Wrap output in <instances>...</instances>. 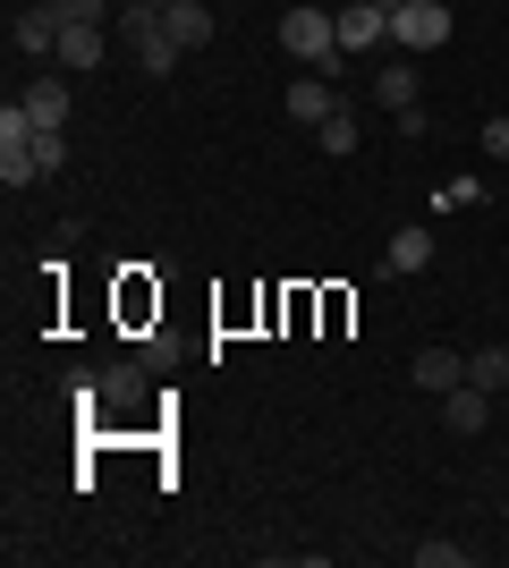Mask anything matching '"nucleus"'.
<instances>
[{
	"mask_svg": "<svg viewBox=\"0 0 509 568\" xmlns=\"http://www.w3.org/2000/svg\"><path fill=\"white\" fill-rule=\"evenodd\" d=\"M281 51H289L297 69L348 77V51H339V18H332V9H315V0H289V18H281Z\"/></svg>",
	"mask_w": 509,
	"mask_h": 568,
	"instance_id": "obj_1",
	"label": "nucleus"
},
{
	"mask_svg": "<svg viewBox=\"0 0 509 568\" xmlns=\"http://www.w3.org/2000/svg\"><path fill=\"white\" fill-rule=\"evenodd\" d=\"M34 144H43V128H34L26 102L9 94L0 102V179H9V187H34V179H43V153H34Z\"/></svg>",
	"mask_w": 509,
	"mask_h": 568,
	"instance_id": "obj_2",
	"label": "nucleus"
},
{
	"mask_svg": "<svg viewBox=\"0 0 509 568\" xmlns=\"http://www.w3.org/2000/svg\"><path fill=\"white\" fill-rule=\"evenodd\" d=\"M450 34H459V18H450V0H399V9H390V43L408 51V60L441 51Z\"/></svg>",
	"mask_w": 509,
	"mask_h": 568,
	"instance_id": "obj_3",
	"label": "nucleus"
},
{
	"mask_svg": "<svg viewBox=\"0 0 509 568\" xmlns=\"http://www.w3.org/2000/svg\"><path fill=\"white\" fill-rule=\"evenodd\" d=\"M332 18H339V51H348V60H365L374 43H390V9L383 0H348V9H332Z\"/></svg>",
	"mask_w": 509,
	"mask_h": 568,
	"instance_id": "obj_4",
	"label": "nucleus"
},
{
	"mask_svg": "<svg viewBox=\"0 0 509 568\" xmlns=\"http://www.w3.org/2000/svg\"><path fill=\"white\" fill-rule=\"evenodd\" d=\"M332 111H339V77H323V69L289 77V128H323Z\"/></svg>",
	"mask_w": 509,
	"mask_h": 568,
	"instance_id": "obj_5",
	"label": "nucleus"
},
{
	"mask_svg": "<svg viewBox=\"0 0 509 568\" xmlns=\"http://www.w3.org/2000/svg\"><path fill=\"white\" fill-rule=\"evenodd\" d=\"M162 34L179 51H204L213 43V0H162Z\"/></svg>",
	"mask_w": 509,
	"mask_h": 568,
	"instance_id": "obj_6",
	"label": "nucleus"
},
{
	"mask_svg": "<svg viewBox=\"0 0 509 568\" xmlns=\"http://www.w3.org/2000/svg\"><path fill=\"white\" fill-rule=\"evenodd\" d=\"M9 43H18L26 60H43V51H60V9H51V0L18 9V18H9Z\"/></svg>",
	"mask_w": 509,
	"mask_h": 568,
	"instance_id": "obj_7",
	"label": "nucleus"
},
{
	"mask_svg": "<svg viewBox=\"0 0 509 568\" xmlns=\"http://www.w3.org/2000/svg\"><path fill=\"white\" fill-rule=\"evenodd\" d=\"M18 102H26V119H34V128H69V77H26Z\"/></svg>",
	"mask_w": 509,
	"mask_h": 568,
	"instance_id": "obj_8",
	"label": "nucleus"
},
{
	"mask_svg": "<svg viewBox=\"0 0 509 568\" xmlns=\"http://www.w3.org/2000/svg\"><path fill=\"white\" fill-rule=\"evenodd\" d=\"M441 425L450 433H485V416H492V390H476V382H459V390H441Z\"/></svg>",
	"mask_w": 509,
	"mask_h": 568,
	"instance_id": "obj_9",
	"label": "nucleus"
},
{
	"mask_svg": "<svg viewBox=\"0 0 509 568\" xmlns=\"http://www.w3.org/2000/svg\"><path fill=\"white\" fill-rule=\"evenodd\" d=\"M459 382H467V356L459 348H425V356H416V390H425V399L459 390Z\"/></svg>",
	"mask_w": 509,
	"mask_h": 568,
	"instance_id": "obj_10",
	"label": "nucleus"
},
{
	"mask_svg": "<svg viewBox=\"0 0 509 568\" xmlns=\"http://www.w3.org/2000/svg\"><path fill=\"white\" fill-rule=\"evenodd\" d=\"M60 69H102V26H60Z\"/></svg>",
	"mask_w": 509,
	"mask_h": 568,
	"instance_id": "obj_11",
	"label": "nucleus"
},
{
	"mask_svg": "<svg viewBox=\"0 0 509 568\" xmlns=\"http://www.w3.org/2000/svg\"><path fill=\"white\" fill-rule=\"evenodd\" d=\"M467 382H476V390H492V399L509 390V348H501V339H492V348H467Z\"/></svg>",
	"mask_w": 509,
	"mask_h": 568,
	"instance_id": "obj_12",
	"label": "nucleus"
},
{
	"mask_svg": "<svg viewBox=\"0 0 509 568\" xmlns=\"http://www.w3.org/2000/svg\"><path fill=\"white\" fill-rule=\"evenodd\" d=\"M94 382H102V407H145V365H111Z\"/></svg>",
	"mask_w": 509,
	"mask_h": 568,
	"instance_id": "obj_13",
	"label": "nucleus"
},
{
	"mask_svg": "<svg viewBox=\"0 0 509 568\" xmlns=\"http://www.w3.org/2000/svg\"><path fill=\"white\" fill-rule=\"evenodd\" d=\"M315 144H323V153H332V162H348V153H357V111L339 102V111H332V119H323V128H315Z\"/></svg>",
	"mask_w": 509,
	"mask_h": 568,
	"instance_id": "obj_14",
	"label": "nucleus"
},
{
	"mask_svg": "<svg viewBox=\"0 0 509 568\" xmlns=\"http://www.w3.org/2000/svg\"><path fill=\"white\" fill-rule=\"evenodd\" d=\"M374 102L383 111H416V69H374Z\"/></svg>",
	"mask_w": 509,
	"mask_h": 568,
	"instance_id": "obj_15",
	"label": "nucleus"
},
{
	"mask_svg": "<svg viewBox=\"0 0 509 568\" xmlns=\"http://www.w3.org/2000/svg\"><path fill=\"white\" fill-rule=\"evenodd\" d=\"M390 272H434V237L399 230V237H390Z\"/></svg>",
	"mask_w": 509,
	"mask_h": 568,
	"instance_id": "obj_16",
	"label": "nucleus"
},
{
	"mask_svg": "<svg viewBox=\"0 0 509 568\" xmlns=\"http://www.w3.org/2000/svg\"><path fill=\"white\" fill-rule=\"evenodd\" d=\"M162 34V0H120V43H145Z\"/></svg>",
	"mask_w": 509,
	"mask_h": 568,
	"instance_id": "obj_17",
	"label": "nucleus"
},
{
	"mask_svg": "<svg viewBox=\"0 0 509 568\" xmlns=\"http://www.w3.org/2000/svg\"><path fill=\"white\" fill-rule=\"evenodd\" d=\"M136 60H145L153 77H170V69H179V60H187V51L170 43V34H145V43H136Z\"/></svg>",
	"mask_w": 509,
	"mask_h": 568,
	"instance_id": "obj_18",
	"label": "nucleus"
},
{
	"mask_svg": "<svg viewBox=\"0 0 509 568\" xmlns=\"http://www.w3.org/2000/svg\"><path fill=\"white\" fill-rule=\"evenodd\" d=\"M416 568H467V544H441V535H425V544H416Z\"/></svg>",
	"mask_w": 509,
	"mask_h": 568,
	"instance_id": "obj_19",
	"label": "nucleus"
},
{
	"mask_svg": "<svg viewBox=\"0 0 509 568\" xmlns=\"http://www.w3.org/2000/svg\"><path fill=\"white\" fill-rule=\"evenodd\" d=\"M485 153H492V162H509V119H485Z\"/></svg>",
	"mask_w": 509,
	"mask_h": 568,
	"instance_id": "obj_20",
	"label": "nucleus"
},
{
	"mask_svg": "<svg viewBox=\"0 0 509 568\" xmlns=\"http://www.w3.org/2000/svg\"><path fill=\"white\" fill-rule=\"evenodd\" d=\"M501 526H509V500H501Z\"/></svg>",
	"mask_w": 509,
	"mask_h": 568,
	"instance_id": "obj_21",
	"label": "nucleus"
},
{
	"mask_svg": "<svg viewBox=\"0 0 509 568\" xmlns=\"http://www.w3.org/2000/svg\"><path fill=\"white\" fill-rule=\"evenodd\" d=\"M383 9H399V0H383Z\"/></svg>",
	"mask_w": 509,
	"mask_h": 568,
	"instance_id": "obj_22",
	"label": "nucleus"
}]
</instances>
